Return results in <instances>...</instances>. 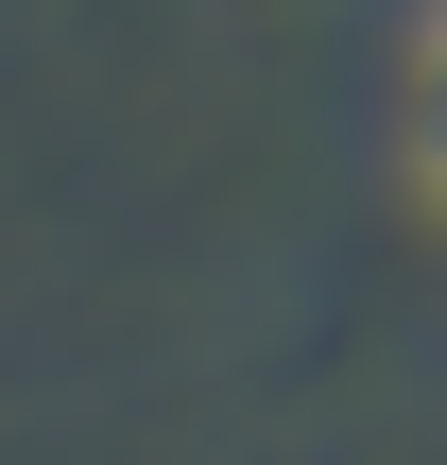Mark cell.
<instances>
[{
  "label": "cell",
  "instance_id": "6da1fadb",
  "mask_svg": "<svg viewBox=\"0 0 447 465\" xmlns=\"http://www.w3.org/2000/svg\"><path fill=\"white\" fill-rule=\"evenodd\" d=\"M431 138H447V52H431Z\"/></svg>",
  "mask_w": 447,
  "mask_h": 465
}]
</instances>
